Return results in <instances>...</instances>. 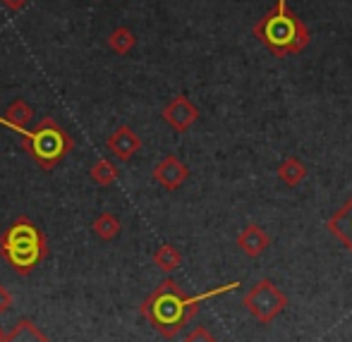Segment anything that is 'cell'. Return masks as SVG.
<instances>
[{"mask_svg":"<svg viewBox=\"0 0 352 342\" xmlns=\"http://www.w3.org/2000/svg\"><path fill=\"white\" fill-rule=\"evenodd\" d=\"M10 306H12V295H10V292H8V287L0 285V316L8 314Z\"/></svg>","mask_w":352,"mask_h":342,"instance_id":"19","label":"cell"},{"mask_svg":"<svg viewBox=\"0 0 352 342\" xmlns=\"http://www.w3.org/2000/svg\"><path fill=\"white\" fill-rule=\"evenodd\" d=\"M89 177H91V182H96L98 187H111L113 182H118L120 170H118L116 163H111L108 158H101V161L94 163V168L89 170Z\"/></svg>","mask_w":352,"mask_h":342,"instance_id":"16","label":"cell"},{"mask_svg":"<svg viewBox=\"0 0 352 342\" xmlns=\"http://www.w3.org/2000/svg\"><path fill=\"white\" fill-rule=\"evenodd\" d=\"M235 244H237V249H242V254H245V256L256 259V256H261L271 247V237H269V232H266L264 227L247 225L245 230L237 235Z\"/></svg>","mask_w":352,"mask_h":342,"instance_id":"9","label":"cell"},{"mask_svg":"<svg viewBox=\"0 0 352 342\" xmlns=\"http://www.w3.org/2000/svg\"><path fill=\"white\" fill-rule=\"evenodd\" d=\"M34 117V111L32 106H29L24 98H17V101H12L8 106V111H5V115H0V125L10 127V130H27V125L32 122Z\"/></svg>","mask_w":352,"mask_h":342,"instance_id":"11","label":"cell"},{"mask_svg":"<svg viewBox=\"0 0 352 342\" xmlns=\"http://www.w3.org/2000/svg\"><path fill=\"white\" fill-rule=\"evenodd\" d=\"M0 256L17 275H29L48 256V242L43 230L27 216L14 218L0 235Z\"/></svg>","mask_w":352,"mask_h":342,"instance_id":"2","label":"cell"},{"mask_svg":"<svg viewBox=\"0 0 352 342\" xmlns=\"http://www.w3.org/2000/svg\"><path fill=\"white\" fill-rule=\"evenodd\" d=\"M278 180L283 182V185H287V187H297L300 182H305V177H307V166L300 161V158H295V156H287L285 161L278 166Z\"/></svg>","mask_w":352,"mask_h":342,"instance_id":"13","label":"cell"},{"mask_svg":"<svg viewBox=\"0 0 352 342\" xmlns=\"http://www.w3.org/2000/svg\"><path fill=\"white\" fill-rule=\"evenodd\" d=\"M0 3H3V8L8 10V12H19V10H24L27 8V3L29 0H0Z\"/></svg>","mask_w":352,"mask_h":342,"instance_id":"20","label":"cell"},{"mask_svg":"<svg viewBox=\"0 0 352 342\" xmlns=\"http://www.w3.org/2000/svg\"><path fill=\"white\" fill-rule=\"evenodd\" d=\"M3 342H51V340L46 338V333H43L34 321L19 319L17 323L12 326V330L3 338Z\"/></svg>","mask_w":352,"mask_h":342,"instance_id":"12","label":"cell"},{"mask_svg":"<svg viewBox=\"0 0 352 342\" xmlns=\"http://www.w3.org/2000/svg\"><path fill=\"white\" fill-rule=\"evenodd\" d=\"M326 230L352 254V196L326 220Z\"/></svg>","mask_w":352,"mask_h":342,"instance_id":"10","label":"cell"},{"mask_svg":"<svg viewBox=\"0 0 352 342\" xmlns=\"http://www.w3.org/2000/svg\"><path fill=\"white\" fill-rule=\"evenodd\" d=\"M3 338H5V335H3V330H0V342H3Z\"/></svg>","mask_w":352,"mask_h":342,"instance_id":"21","label":"cell"},{"mask_svg":"<svg viewBox=\"0 0 352 342\" xmlns=\"http://www.w3.org/2000/svg\"><path fill=\"white\" fill-rule=\"evenodd\" d=\"M187 177H190V168H187L177 156L161 158V161L156 163V168H153V180L168 192L180 190V187L187 182Z\"/></svg>","mask_w":352,"mask_h":342,"instance_id":"7","label":"cell"},{"mask_svg":"<svg viewBox=\"0 0 352 342\" xmlns=\"http://www.w3.org/2000/svg\"><path fill=\"white\" fill-rule=\"evenodd\" d=\"M106 146H108V151L118 158V161L125 163V161H130L135 153H140L142 139L130 125H120V127H116V132H113L111 137H108Z\"/></svg>","mask_w":352,"mask_h":342,"instance_id":"8","label":"cell"},{"mask_svg":"<svg viewBox=\"0 0 352 342\" xmlns=\"http://www.w3.org/2000/svg\"><path fill=\"white\" fill-rule=\"evenodd\" d=\"M91 230H94V235H96L98 240L111 242V240H116V237L120 235L122 223H120V218H118L116 213H98L96 220H94V225H91Z\"/></svg>","mask_w":352,"mask_h":342,"instance_id":"14","label":"cell"},{"mask_svg":"<svg viewBox=\"0 0 352 342\" xmlns=\"http://www.w3.org/2000/svg\"><path fill=\"white\" fill-rule=\"evenodd\" d=\"M135 46H137V36H135V32L127 27L113 29L111 36H108V48H111L113 53H118V56H127Z\"/></svg>","mask_w":352,"mask_h":342,"instance_id":"17","label":"cell"},{"mask_svg":"<svg viewBox=\"0 0 352 342\" xmlns=\"http://www.w3.org/2000/svg\"><path fill=\"white\" fill-rule=\"evenodd\" d=\"M235 287H240V280L228 282V285L216 287V290L201 292V295H197V297H190V295H185V290H182L175 280L166 277V280L142 301L140 311L161 338L173 340L197 314H199L201 304H204L206 299L228 295V292H232Z\"/></svg>","mask_w":352,"mask_h":342,"instance_id":"1","label":"cell"},{"mask_svg":"<svg viewBox=\"0 0 352 342\" xmlns=\"http://www.w3.org/2000/svg\"><path fill=\"white\" fill-rule=\"evenodd\" d=\"M163 120L168 127H173L175 132H187L197 120H199V108L190 101L187 96H175L168 101V106L163 108Z\"/></svg>","mask_w":352,"mask_h":342,"instance_id":"6","label":"cell"},{"mask_svg":"<svg viewBox=\"0 0 352 342\" xmlns=\"http://www.w3.org/2000/svg\"><path fill=\"white\" fill-rule=\"evenodd\" d=\"M242 306L250 311V316L254 321H259L261 326H269L285 311L287 297L274 280L261 277V280H256L254 285L247 290V295L242 297Z\"/></svg>","mask_w":352,"mask_h":342,"instance_id":"5","label":"cell"},{"mask_svg":"<svg viewBox=\"0 0 352 342\" xmlns=\"http://www.w3.org/2000/svg\"><path fill=\"white\" fill-rule=\"evenodd\" d=\"M254 36L276 58L297 56L311 41V34L307 29V24L287 8V0H276V8L271 12H266L254 24Z\"/></svg>","mask_w":352,"mask_h":342,"instance_id":"3","label":"cell"},{"mask_svg":"<svg viewBox=\"0 0 352 342\" xmlns=\"http://www.w3.org/2000/svg\"><path fill=\"white\" fill-rule=\"evenodd\" d=\"M19 135H22L24 151L43 170H53L60 166L74 146L67 130L53 117H43L34 130H22Z\"/></svg>","mask_w":352,"mask_h":342,"instance_id":"4","label":"cell"},{"mask_svg":"<svg viewBox=\"0 0 352 342\" xmlns=\"http://www.w3.org/2000/svg\"><path fill=\"white\" fill-rule=\"evenodd\" d=\"M153 264H156V269L163 271V273H173V271H177L182 264L180 249L173 244H161L153 251Z\"/></svg>","mask_w":352,"mask_h":342,"instance_id":"15","label":"cell"},{"mask_svg":"<svg viewBox=\"0 0 352 342\" xmlns=\"http://www.w3.org/2000/svg\"><path fill=\"white\" fill-rule=\"evenodd\" d=\"M182 342H218L216 335L211 333L209 328H204V326H197V328H192L190 333L185 335V340Z\"/></svg>","mask_w":352,"mask_h":342,"instance_id":"18","label":"cell"}]
</instances>
